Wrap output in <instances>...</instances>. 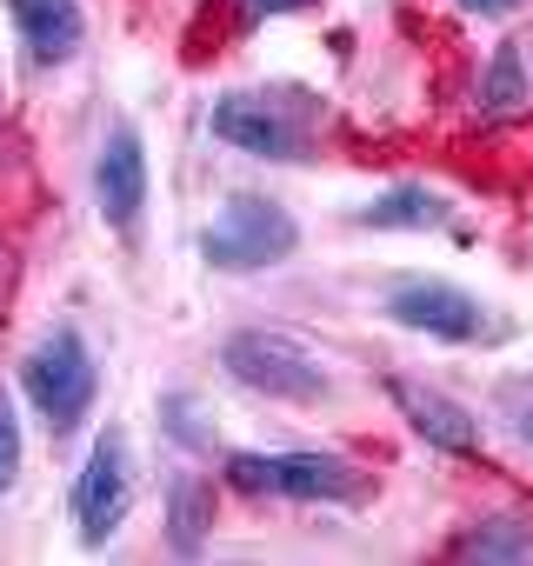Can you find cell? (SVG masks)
Wrapping results in <instances>:
<instances>
[{
	"label": "cell",
	"mask_w": 533,
	"mask_h": 566,
	"mask_svg": "<svg viewBox=\"0 0 533 566\" xmlns=\"http://www.w3.org/2000/svg\"><path fill=\"white\" fill-rule=\"evenodd\" d=\"M220 473L247 500H288V506H360L374 493V480L360 467H347L341 453H314V447H294V453L240 447L220 460Z\"/></svg>",
	"instance_id": "obj_1"
},
{
	"label": "cell",
	"mask_w": 533,
	"mask_h": 566,
	"mask_svg": "<svg viewBox=\"0 0 533 566\" xmlns=\"http://www.w3.org/2000/svg\"><path fill=\"white\" fill-rule=\"evenodd\" d=\"M21 394H28L34 420H41L54 440L81 433V427L94 420V400H101V360H94L87 334L67 327V321L48 327V334L21 354Z\"/></svg>",
	"instance_id": "obj_2"
},
{
	"label": "cell",
	"mask_w": 533,
	"mask_h": 566,
	"mask_svg": "<svg viewBox=\"0 0 533 566\" xmlns=\"http://www.w3.org/2000/svg\"><path fill=\"white\" fill-rule=\"evenodd\" d=\"M301 253V220L274 193H227L220 213L200 227V260L213 273H266Z\"/></svg>",
	"instance_id": "obj_3"
},
{
	"label": "cell",
	"mask_w": 533,
	"mask_h": 566,
	"mask_svg": "<svg viewBox=\"0 0 533 566\" xmlns=\"http://www.w3.org/2000/svg\"><path fill=\"white\" fill-rule=\"evenodd\" d=\"M220 374L260 400H281V407H321L334 400V374L314 347H301L294 334L274 327H240L220 340Z\"/></svg>",
	"instance_id": "obj_4"
},
{
	"label": "cell",
	"mask_w": 533,
	"mask_h": 566,
	"mask_svg": "<svg viewBox=\"0 0 533 566\" xmlns=\"http://www.w3.org/2000/svg\"><path fill=\"white\" fill-rule=\"evenodd\" d=\"M380 314L407 334H427L440 347H480V340H500V321L480 294H467L460 280H440V273H400L394 287L380 294Z\"/></svg>",
	"instance_id": "obj_5"
},
{
	"label": "cell",
	"mask_w": 533,
	"mask_h": 566,
	"mask_svg": "<svg viewBox=\"0 0 533 566\" xmlns=\"http://www.w3.org/2000/svg\"><path fill=\"white\" fill-rule=\"evenodd\" d=\"M207 134L247 160H274V167H294V160H314V140H307V120L266 87H233L207 107Z\"/></svg>",
	"instance_id": "obj_6"
},
{
	"label": "cell",
	"mask_w": 533,
	"mask_h": 566,
	"mask_svg": "<svg viewBox=\"0 0 533 566\" xmlns=\"http://www.w3.org/2000/svg\"><path fill=\"white\" fill-rule=\"evenodd\" d=\"M67 506H74V539L87 553H101L127 526V513H134V453H127L121 427L94 433V447H87V460L74 473V500Z\"/></svg>",
	"instance_id": "obj_7"
},
{
	"label": "cell",
	"mask_w": 533,
	"mask_h": 566,
	"mask_svg": "<svg viewBox=\"0 0 533 566\" xmlns=\"http://www.w3.org/2000/svg\"><path fill=\"white\" fill-rule=\"evenodd\" d=\"M147 187H154V174H147V140H140L127 120H114V127L101 134V147H94V207H101V220H107L121 240L140 233Z\"/></svg>",
	"instance_id": "obj_8"
},
{
	"label": "cell",
	"mask_w": 533,
	"mask_h": 566,
	"mask_svg": "<svg viewBox=\"0 0 533 566\" xmlns=\"http://www.w3.org/2000/svg\"><path fill=\"white\" fill-rule=\"evenodd\" d=\"M387 400L400 407V420H407L433 453H453V460L480 453V420H473L453 394H440V387H427V380H407V374H387Z\"/></svg>",
	"instance_id": "obj_9"
},
{
	"label": "cell",
	"mask_w": 533,
	"mask_h": 566,
	"mask_svg": "<svg viewBox=\"0 0 533 566\" xmlns=\"http://www.w3.org/2000/svg\"><path fill=\"white\" fill-rule=\"evenodd\" d=\"M8 21H14L34 67H67L81 54V41H87L81 0H8Z\"/></svg>",
	"instance_id": "obj_10"
},
{
	"label": "cell",
	"mask_w": 533,
	"mask_h": 566,
	"mask_svg": "<svg viewBox=\"0 0 533 566\" xmlns=\"http://www.w3.org/2000/svg\"><path fill=\"white\" fill-rule=\"evenodd\" d=\"M447 220H453V207L433 187H387L367 207H354V227H367V233H427V227H447Z\"/></svg>",
	"instance_id": "obj_11"
},
{
	"label": "cell",
	"mask_w": 533,
	"mask_h": 566,
	"mask_svg": "<svg viewBox=\"0 0 533 566\" xmlns=\"http://www.w3.org/2000/svg\"><path fill=\"white\" fill-rule=\"evenodd\" d=\"M207 533H213V486L200 473H174L167 480V546L174 553H200Z\"/></svg>",
	"instance_id": "obj_12"
},
{
	"label": "cell",
	"mask_w": 533,
	"mask_h": 566,
	"mask_svg": "<svg viewBox=\"0 0 533 566\" xmlns=\"http://www.w3.org/2000/svg\"><path fill=\"white\" fill-rule=\"evenodd\" d=\"M453 553L460 559H526L533 553V526H520V520H480L473 533L453 539Z\"/></svg>",
	"instance_id": "obj_13"
},
{
	"label": "cell",
	"mask_w": 533,
	"mask_h": 566,
	"mask_svg": "<svg viewBox=\"0 0 533 566\" xmlns=\"http://www.w3.org/2000/svg\"><path fill=\"white\" fill-rule=\"evenodd\" d=\"M520 101H526L520 41H500V48H493V61H487V74H480V107H487V114H506V107H520Z\"/></svg>",
	"instance_id": "obj_14"
},
{
	"label": "cell",
	"mask_w": 533,
	"mask_h": 566,
	"mask_svg": "<svg viewBox=\"0 0 533 566\" xmlns=\"http://www.w3.org/2000/svg\"><path fill=\"white\" fill-rule=\"evenodd\" d=\"M160 427H167V440L174 447H187V453H213V427H200V400L194 394H160Z\"/></svg>",
	"instance_id": "obj_15"
},
{
	"label": "cell",
	"mask_w": 533,
	"mask_h": 566,
	"mask_svg": "<svg viewBox=\"0 0 533 566\" xmlns=\"http://www.w3.org/2000/svg\"><path fill=\"white\" fill-rule=\"evenodd\" d=\"M21 460H28V433H21V407H14V394L0 387V500L14 493V480H21Z\"/></svg>",
	"instance_id": "obj_16"
},
{
	"label": "cell",
	"mask_w": 533,
	"mask_h": 566,
	"mask_svg": "<svg viewBox=\"0 0 533 566\" xmlns=\"http://www.w3.org/2000/svg\"><path fill=\"white\" fill-rule=\"evenodd\" d=\"M506 427H513V440H520V447L533 453V387H526V394H520V400L506 407Z\"/></svg>",
	"instance_id": "obj_17"
},
{
	"label": "cell",
	"mask_w": 533,
	"mask_h": 566,
	"mask_svg": "<svg viewBox=\"0 0 533 566\" xmlns=\"http://www.w3.org/2000/svg\"><path fill=\"white\" fill-rule=\"evenodd\" d=\"M247 8V21H274V14H301V8H314V0H240Z\"/></svg>",
	"instance_id": "obj_18"
},
{
	"label": "cell",
	"mask_w": 533,
	"mask_h": 566,
	"mask_svg": "<svg viewBox=\"0 0 533 566\" xmlns=\"http://www.w3.org/2000/svg\"><path fill=\"white\" fill-rule=\"evenodd\" d=\"M460 8H467V14H480V21H506L520 0H460Z\"/></svg>",
	"instance_id": "obj_19"
}]
</instances>
